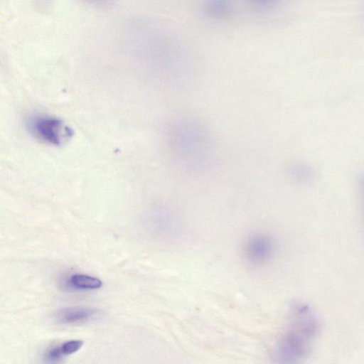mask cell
Returning <instances> with one entry per match:
<instances>
[{"instance_id": "obj_3", "label": "cell", "mask_w": 364, "mask_h": 364, "mask_svg": "<svg viewBox=\"0 0 364 364\" xmlns=\"http://www.w3.org/2000/svg\"><path fill=\"white\" fill-rule=\"evenodd\" d=\"M26 124L35 138L49 145L61 146L73 135V129L55 117L35 114L28 118Z\"/></svg>"}, {"instance_id": "obj_5", "label": "cell", "mask_w": 364, "mask_h": 364, "mask_svg": "<svg viewBox=\"0 0 364 364\" xmlns=\"http://www.w3.org/2000/svg\"><path fill=\"white\" fill-rule=\"evenodd\" d=\"M100 316V312L87 306H68L59 309L54 314V318L60 323L73 324L95 320Z\"/></svg>"}, {"instance_id": "obj_6", "label": "cell", "mask_w": 364, "mask_h": 364, "mask_svg": "<svg viewBox=\"0 0 364 364\" xmlns=\"http://www.w3.org/2000/svg\"><path fill=\"white\" fill-rule=\"evenodd\" d=\"M232 0H203V14L213 20H223L230 16L233 11Z\"/></svg>"}, {"instance_id": "obj_1", "label": "cell", "mask_w": 364, "mask_h": 364, "mask_svg": "<svg viewBox=\"0 0 364 364\" xmlns=\"http://www.w3.org/2000/svg\"><path fill=\"white\" fill-rule=\"evenodd\" d=\"M166 140L171 157L182 172L196 175L211 166L215 141L200 117L190 112L177 113L166 127Z\"/></svg>"}, {"instance_id": "obj_10", "label": "cell", "mask_w": 364, "mask_h": 364, "mask_svg": "<svg viewBox=\"0 0 364 364\" xmlns=\"http://www.w3.org/2000/svg\"><path fill=\"white\" fill-rule=\"evenodd\" d=\"M63 356L60 346H55L49 348L44 354V360L47 363L57 362Z\"/></svg>"}, {"instance_id": "obj_7", "label": "cell", "mask_w": 364, "mask_h": 364, "mask_svg": "<svg viewBox=\"0 0 364 364\" xmlns=\"http://www.w3.org/2000/svg\"><path fill=\"white\" fill-rule=\"evenodd\" d=\"M65 285L75 290H95L102 287V281L95 277L84 274H74L66 280Z\"/></svg>"}, {"instance_id": "obj_2", "label": "cell", "mask_w": 364, "mask_h": 364, "mask_svg": "<svg viewBox=\"0 0 364 364\" xmlns=\"http://www.w3.org/2000/svg\"><path fill=\"white\" fill-rule=\"evenodd\" d=\"M320 321L314 308L299 301L291 306L287 328L276 346L282 363H296L307 356L318 336Z\"/></svg>"}, {"instance_id": "obj_9", "label": "cell", "mask_w": 364, "mask_h": 364, "mask_svg": "<svg viewBox=\"0 0 364 364\" xmlns=\"http://www.w3.org/2000/svg\"><path fill=\"white\" fill-rule=\"evenodd\" d=\"M83 345V341L80 340H70L64 342L60 346V349L63 356L73 354L78 351Z\"/></svg>"}, {"instance_id": "obj_12", "label": "cell", "mask_w": 364, "mask_h": 364, "mask_svg": "<svg viewBox=\"0 0 364 364\" xmlns=\"http://www.w3.org/2000/svg\"><path fill=\"white\" fill-rule=\"evenodd\" d=\"M361 187H362V192H363V198H364V178L362 180Z\"/></svg>"}, {"instance_id": "obj_4", "label": "cell", "mask_w": 364, "mask_h": 364, "mask_svg": "<svg viewBox=\"0 0 364 364\" xmlns=\"http://www.w3.org/2000/svg\"><path fill=\"white\" fill-rule=\"evenodd\" d=\"M274 250L272 239L264 235H256L247 240L244 247V256L250 264L261 265L271 259Z\"/></svg>"}, {"instance_id": "obj_11", "label": "cell", "mask_w": 364, "mask_h": 364, "mask_svg": "<svg viewBox=\"0 0 364 364\" xmlns=\"http://www.w3.org/2000/svg\"><path fill=\"white\" fill-rule=\"evenodd\" d=\"M254 8L259 10H267L274 6L278 0H247Z\"/></svg>"}, {"instance_id": "obj_8", "label": "cell", "mask_w": 364, "mask_h": 364, "mask_svg": "<svg viewBox=\"0 0 364 364\" xmlns=\"http://www.w3.org/2000/svg\"><path fill=\"white\" fill-rule=\"evenodd\" d=\"M287 173L294 181L306 183L313 178V171L306 164L301 162H293L287 166Z\"/></svg>"}]
</instances>
